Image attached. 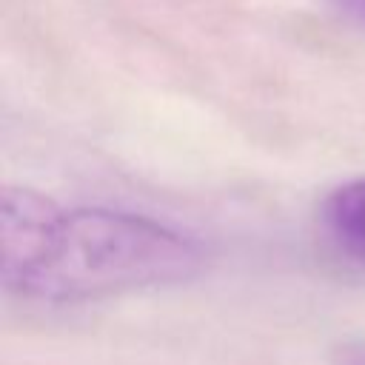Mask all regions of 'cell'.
<instances>
[{
	"instance_id": "6da1fadb",
	"label": "cell",
	"mask_w": 365,
	"mask_h": 365,
	"mask_svg": "<svg viewBox=\"0 0 365 365\" xmlns=\"http://www.w3.org/2000/svg\"><path fill=\"white\" fill-rule=\"evenodd\" d=\"M0 271L26 299H88L191 277L200 245L143 214L63 211L43 194L6 188L0 200Z\"/></svg>"
},
{
	"instance_id": "7a4b0ae2",
	"label": "cell",
	"mask_w": 365,
	"mask_h": 365,
	"mask_svg": "<svg viewBox=\"0 0 365 365\" xmlns=\"http://www.w3.org/2000/svg\"><path fill=\"white\" fill-rule=\"evenodd\" d=\"M322 225L342 254L365 262V177L336 185L325 197Z\"/></svg>"
},
{
	"instance_id": "3957f363",
	"label": "cell",
	"mask_w": 365,
	"mask_h": 365,
	"mask_svg": "<svg viewBox=\"0 0 365 365\" xmlns=\"http://www.w3.org/2000/svg\"><path fill=\"white\" fill-rule=\"evenodd\" d=\"M336 365H365V345H342L336 351Z\"/></svg>"
}]
</instances>
